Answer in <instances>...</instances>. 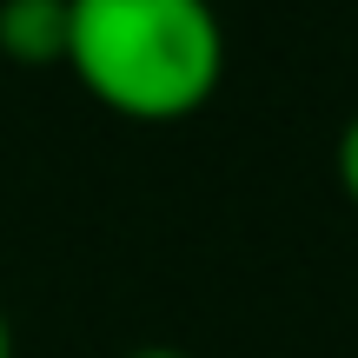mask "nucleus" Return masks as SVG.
<instances>
[{"instance_id": "nucleus-1", "label": "nucleus", "mask_w": 358, "mask_h": 358, "mask_svg": "<svg viewBox=\"0 0 358 358\" xmlns=\"http://www.w3.org/2000/svg\"><path fill=\"white\" fill-rule=\"evenodd\" d=\"M66 66L120 120L199 113L226 73V27L213 0H66Z\"/></svg>"}, {"instance_id": "nucleus-2", "label": "nucleus", "mask_w": 358, "mask_h": 358, "mask_svg": "<svg viewBox=\"0 0 358 358\" xmlns=\"http://www.w3.org/2000/svg\"><path fill=\"white\" fill-rule=\"evenodd\" d=\"M0 53L13 66H66V0H0Z\"/></svg>"}, {"instance_id": "nucleus-3", "label": "nucleus", "mask_w": 358, "mask_h": 358, "mask_svg": "<svg viewBox=\"0 0 358 358\" xmlns=\"http://www.w3.org/2000/svg\"><path fill=\"white\" fill-rule=\"evenodd\" d=\"M332 166H338V186H345V199L358 206V113L338 127V153H332Z\"/></svg>"}, {"instance_id": "nucleus-4", "label": "nucleus", "mask_w": 358, "mask_h": 358, "mask_svg": "<svg viewBox=\"0 0 358 358\" xmlns=\"http://www.w3.org/2000/svg\"><path fill=\"white\" fill-rule=\"evenodd\" d=\"M127 358H192V352H179V345H133Z\"/></svg>"}, {"instance_id": "nucleus-5", "label": "nucleus", "mask_w": 358, "mask_h": 358, "mask_svg": "<svg viewBox=\"0 0 358 358\" xmlns=\"http://www.w3.org/2000/svg\"><path fill=\"white\" fill-rule=\"evenodd\" d=\"M0 358H13V325H7V312H0Z\"/></svg>"}]
</instances>
